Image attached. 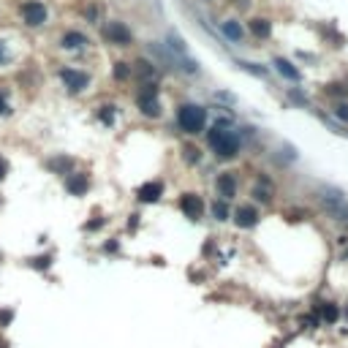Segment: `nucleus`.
Returning a JSON list of instances; mask_svg holds the SVG:
<instances>
[{
    "label": "nucleus",
    "mask_w": 348,
    "mask_h": 348,
    "mask_svg": "<svg viewBox=\"0 0 348 348\" xmlns=\"http://www.w3.org/2000/svg\"><path fill=\"white\" fill-rule=\"evenodd\" d=\"M139 109H142V114H147V117H158L161 114V103H158V90H155L153 85H147L142 92H139Z\"/></svg>",
    "instance_id": "nucleus-4"
},
{
    "label": "nucleus",
    "mask_w": 348,
    "mask_h": 348,
    "mask_svg": "<svg viewBox=\"0 0 348 348\" xmlns=\"http://www.w3.org/2000/svg\"><path fill=\"white\" fill-rule=\"evenodd\" d=\"M103 36H106V41H112V44H117V46H128L133 41V33L128 30V25H125V22H120V19L106 22V25H103Z\"/></svg>",
    "instance_id": "nucleus-3"
},
{
    "label": "nucleus",
    "mask_w": 348,
    "mask_h": 348,
    "mask_svg": "<svg viewBox=\"0 0 348 348\" xmlns=\"http://www.w3.org/2000/svg\"><path fill=\"white\" fill-rule=\"evenodd\" d=\"M66 188H68V193H74V196H82L87 188H90V182H87V177L85 174H68V179H66Z\"/></svg>",
    "instance_id": "nucleus-9"
},
{
    "label": "nucleus",
    "mask_w": 348,
    "mask_h": 348,
    "mask_svg": "<svg viewBox=\"0 0 348 348\" xmlns=\"http://www.w3.org/2000/svg\"><path fill=\"white\" fill-rule=\"evenodd\" d=\"M272 66H275V68H277V71H280L286 79H291V82H299V77H302V74H299V68H294L291 63H288V60H283V57H275V60H272Z\"/></svg>",
    "instance_id": "nucleus-11"
},
{
    "label": "nucleus",
    "mask_w": 348,
    "mask_h": 348,
    "mask_svg": "<svg viewBox=\"0 0 348 348\" xmlns=\"http://www.w3.org/2000/svg\"><path fill=\"white\" fill-rule=\"evenodd\" d=\"M128 66H125V63H114V77L117 79H128Z\"/></svg>",
    "instance_id": "nucleus-19"
},
{
    "label": "nucleus",
    "mask_w": 348,
    "mask_h": 348,
    "mask_svg": "<svg viewBox=\"0 0 348 348\" xmlns=\"http://www.w3.org/2000/svg\"><path fill=\"white\" fill-rule=\"evenodd\" d=\"M22 19H25V25L30 27H38L46 22V5L38 3V0H27L25 5H22Z\"/></svg>",
    "instance_id": "nucleus-5"
},
{
    "label": "nucleus",
    "mask_w": 348,
    "mask_h": 348,
    "mask_svg": "<svg viewBox=\"0 0 348 348\" xmlns=\"http://www.w3.org/2000/svg\"><path fill=\"white\" fill-rule=\"evenodd\" d=\"M251 33L256 38H269L272 36V25L266 19H251Z\"/></svg>",
    "instance_id": "nucleus-14"
},
{
    "label": "nucleus",
    "mask_w": 348,
    "mask_h": 348,
    "mask_svg": "<svg viewBox=\"0 0 348 348\" xmlns=\"http://www.w3.org/2000/svg\"><path fill=\"white\" fill-rule=\"evenodd\" d=\"M8 174V164H5L3 158H0V182H3V177Z\"/></svg>",
    "instance_id": "nucleus-24"
},
{
    "label": "nucleus",
    "mask_w": 348,
    "mask_h": 348,
    "mask_svg": "<svg viewBox=\"0 0 348 348\" xmlns=\"http://www.w3.org/2000/svg\"><path fill=\"white\" fill-rule=\"evenodd\" d=\"M179 207H182V212L188 218H201V212H204V201H201L196 193H185L182 199H179Z\"/></svg>",
    "instance_id": "nucleus-7"
},
{
    "label": "nucleus",
    "mask_w": 348,
    "mask_h": 348,
    "mask_svg": "<svg viewBox=\"0 0 348 348\" xmlns=\"http://www.w3.org/2000/svg\"><path fill=\"white\" fill-rule=\"evenodd\" d=\"M177 123L185 133H201L207 123V112L201 106H196V103H182L177 109Z\"/></svg>",
    "instance_id": "nucleus-2"
},
{
    "label": "nucleus",
    "mask_w": 348,
    "mask_h": 348,
    "mask_svg": "<svg viewBox=\"0 0 348 348\" xmlns=\"http://www.w3.org/2000/svg\"><path fill=\"white\" fill-rule=\"evenodd\" d=\"M321 316H324V321H338V316H340L338 305H324L321 307Z\"/></svg>",
    "instance_id": "nucleus-18"
},
{
    "label": "nucleus",
    "mask_w": 348,
    "mask_h": 348,
    "mask_svg": "<svg viewBox=\"0 0 348 348\" xmlns=\"http://www.w3.org/2000/svg\"><path fill=\"white\" fill-rule=\"evenodd\" d=\"M234 177H231V174H220L218 177V193L223 196V201L226 199H231V196H234Z\"/></svg>",
    "instance_id": "nucleus-12"
},
{
    "label": "nucleus",
    "mask_w": 348,
    "mask_h": 348,
    "mask_svg": "<svg viewBox=\"0 0 348 348\" xmlns=\"http://www.w3.org/2000/svg\"><path fill=\"white\" fill-rule=\"evenodd\" d=\"M33 264H36L38 269H46V266H49V259H46V256H41V259H36V261H33Z\"/></svg>",
    "instance_id": "nucleus-23"
},
{
    "label": "nucleus",
    "mask_w": 348,
    "mask_h": 348,
    "mask_svg": "<svg viewBox=\"0 0 348 348\" xmlns=\"http://www.w3.org/2000/svg\"><path fill=\"white\" fill-rule=\"evenodd\" d=\"M220 30H223V36H226V38H231L234 44H237V41H242V27L237 25L234 19H226L223 25H220Z\"/></svg>",
    "instance_id": "nucleus-13"
},
{
    "label": "nucleus",
    "mask_w": 348,
    "mask_h": 348,
    "mask_svg": "<svg viewBox=\"0 0 348 348\" xmlns=\"http://www.w3.org/2000/svg\"><path fill=\"white\" fill-rule=\"evenodd\" d=\"M242 68H245V71H251V74H256V77H266V71L264 68H259L256 63H240Z\"/></svg>",
    "instance_id": "nucleus-20"
},
{
    "label": "nucleus",
    "mask_w": 348,
    "mask_h": 348,
    "mask_svg": "<svg viewBox=\"0 0 348 348\" xmlns=\"http://www.w3.org/2000/svg\"><path fill=\"white\" fill-rule=\"evenodd\" d=\"M52 169H55V172H63V174H71V169H74V161L71 158H55V161H52Z\"/></svg>",
    "instance_id": "nucleus-16"
},
{
    "label": "nucleus",
    "mask_w": 348,
    "mask_h": 348,
    "mask_svg": "<svg viewBox=\"0 0 348 348\" xmlns=\"http://www.w3.org/2000/svg\"><path fill=\"white\" fill-rule=\"evenodd\" d=\"M0 114H8V106H5V95L0 92Z\"/></svg>",
    "instance_id": "nucleus-25"
},
{
    "label": "nucleus",
    "mask_w": 348,
    "mask_h": 348,
    "mask_svg": "<svg viewBox=\"0 0 348 348\" xmlns=\"http://www.w3.org/2000/svg\"><path fill=\"white\" fill-rule=\"evenodd\" d=\"M60 79L66 82V87L71 92H82L85 87H87V82H90V77H87L85 71H71V68H63L60 71Z\"/></svg>",
    "instance_id": "nucleus-6"
},
{
    "label": "nucleus",
    "mask_w": 348,
    "mask_h": 348,
    "mask_svg": "<svg viewBox=\"0 0 348 348\" xmlns=\"http://www.w3.org/2000/svg\"><path fill=\"white\" fill-rule=\"evenodd\" d=\"M212 215H215L218 220H229V204H226L223 199L215 201V204H212Z\"/></svg>",
    "instance_id": "nucleus-17"
},
{
    "label": "nucleus",
    "mask_w": 348,
    "mask_h": 348,
    "mask_svg": "<svg viewBox=\"0 0 348 348\" xmlns=\"http://www.w3.org/2000/svg\"><path fill=\"white\" fill-rule=\"evenodd\" d=\"M85 44H87V38L82 36V33H77V30H71V33L63 36V46H66V49H79V46H85Z\"/></svg>",
    "instance_id": "nucleus-15"
},
{
    "label": "nucleus",
    "mask_w": 348,
    "mask_h": 348,
    "mask_svg": "<svg viewBox=\"0 0 348 348\" xmlns=\"http://www.w3.org/2000/svg\"><path fill=\"white\" fill-rule=\"evenodd\" d=\"M8 60V55H5V49H3V41H0V63H5Z\"/></svg>",
    "instance_id": "nucleus-26"
},
{
    "label": "nucleus",
    "mask_w": 348,
    "mask_h": 348,
    "mask_svg": "<svg viewBox=\"0 0 348 348\" xmlns=\"http://www.w3.org/2000/svg\"><path fill=\"white\" fill-rule=\"evenodd\" d=\"M207 142H210L212 153H215L218 158H234V155L240 153V139H237L231 131H223L220 125L207 133Z\"/></svg>",
    "instance_id": "nucleus-1"
},
{
    "label": "nucleus",
    "mask_w": 348,
    "mask_h": 348,
    "mask_svg": "<svg viewBox=\"0 0 348 348\" xmlns=\"http://www.w3.org/2000/svg\"><path fill=\"white\" fill-rule=\"evenodd\" d=\"M101 120H103V123H112V106H103V112H101Z\"/></svg>",
    "instance_id": "nucleus-22"
},
{
    "label": "nucleus",
    "mask_w": 348,
    "mask_h": 348,
    "mask_svg": "<svg viewBox=\"0 0 348 348\" xmlns=\"http://www.w3.org/2000/svg\"><path fill=\"white\" fill-rule=\"evenodd\" d=\"M161 193H164V185H161V182H147V185H142V188H139V199L147 201V204L158 201Z\"/></svg>",
    "instance_id": "nucleus-10"
},
{
    "label": "nucleus",
    "mask_w": 348,
    "mask_h": 348,
    "mask_svg": "<svg viewBox=\"0 0 348 348\" xmlns=\"http://www.w3.org/2000/svg\"><path fill=\"white\" fill-rule=\"evenodd\" d=\"M335 114H338L340 120H346V123H348V103H338V106H335Z\"/></svg>",
    "instance_id": "nucleus-21"
},
{
    "label": "nucleus",
    "mask_w": 348,
    "mask_h": 348,
    "mask_svg": "<svg viewBox=\"0 0 348 348\" xmlns=\"http://www.w3.org/2000/svg\"><path fill=\"white\" fill-rule=\"evenodd\" d=\"M256 220H259V212L253 210V207H248V204L234 212V223L240 226V229H251V226H256Z\"/></svg>",
    "instance_id": "nucleus-8"
}]
</instances>
